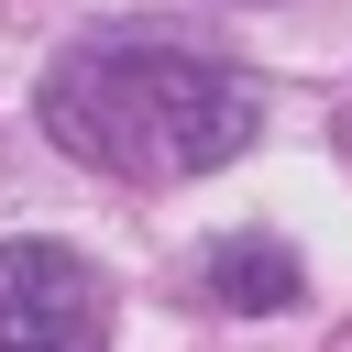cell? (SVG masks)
<instances>
[{
	"instance_id": "obj_1",
	"label": "cell",
	"mask_w": 352,
	"mask_h": 352,
	"mask_svg": "<svg viewBox=\"0 0 352 352\" xmlns=\"http://www.w3.org/2000/svg\"><path fill=\"white\" fill-rule=\"evenodd\" d=\"M44 132L132 187H176L231 165L264 132V99L242 66L187 55V44H143V33H88L44 66Z\"/></svg>"
},
{
	"instance_id": "obj_2",
	"label": "cell",
	"mask_w": 352,
	"mask_h": 352,
	"mask_svg": "<svg viewBox=\"0 0 352 352\" xmlns=\"http://www.w3.org/2000/svg\"><path fill=\"white\" fill-rule=\"evenodd\" d=\"M0 352H110V286L77 242H0Z\"/></svg>"
},
{
	"instance_id": "obj_3",
	"label": "cell",
	"mask_w": 352,
	"mask_h": 352,
	"mask_svg": "<svg viewBox=\"0 0 352 352\" xmlns=\"http://www.w3.org/2000/svg\"><path fill=\"white\" fill-rule=\"evenodd\" d=\"M198 286L220 297V308H242V319H275V308H297V253L286 242H264V231H242V242H209L198 253Z\"/></svg>"
}]
</instances>
